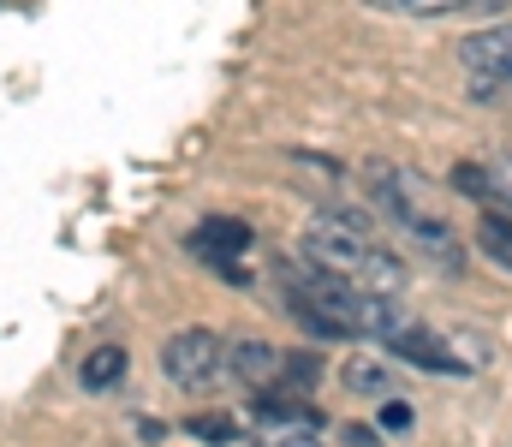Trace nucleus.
<instances>
[{
  "label": "nucleus",
  "mask_w": 512,
  "mask_h": 447,
  "mask_svg": "<svg viewBox=\"0 0 512 447\" xmlns=\"http://www.w3.org/2000/svg\"><path fill=\"white\" fill-rule=\"evenodd\" d=\"M251 447H322L310 430H262Z\"/></svg>",
  "instance_id": "dca6fc26"
},
{
  "label": "nucleus",
  "mask_w": 512,
  "mask_h": 447,
  "mask_svg": "<svg viewBox=\"0 0 512 447\" xmlns=\"http://www.w3.org/2000/svg\"><path fill=\"white\" fill-rule=\"evenodd\" d=\"M477 245L495 257V269H512V215H489L477 227Z\"/></svg>",
  "instance_id": "9d476101"
},
{
  "label": "nucleus",
  "mask_w": 512,
  "mask_h": 447,
  "mask_svg": "<svg viewBox=\"0 0 512 447\" xmlns=\"http://www.w3.org/2000/svg\"><path fill=\"white\" fill-rule=\"evenodd\" d=\"M393 6H405V12H417V18H441V12H459L465 0H393Z\"/></svg>",
  "instance_id": "f3484780"
},
{
  "label": "nucleus",
  "mask_w": 512,
  "mask_h": 447,
  "mask_svg": "<svg viewBox=\"0 0 512 447\" xmlns=\"http://www.w3.org/2000/svg\"><path fill=\"white\" fill-rule=\"evenodd\" d=\"M453 185H459L465 197H489V167H477V161H459V167H453Z\"/></svg>",
  "instance_id": "ddd939ff"
},
{
  "label": "nucleus",
  "mask_w": 512,
  "mask_h": 447,
  "mask_svg": "<svg viewBox=\"0 0 512 447\" xmlns=\"http://www.w3.org/2000/svg\"><path fill=\"white\" fill-rule=\"evenodd\" d=\"M387 346L399 352V364H417V370H435V376H441V370H459V376H465V370H477L471 358H459V352H453V340H447V334H435V328H423V322H405V316L393 322Z\"/></svg>",
  "instance_id": "20e7f679"
},
{
  "label": "nucleus",
  "mask_w": 512,
  "mask_h": 447,
  "mask_svg": "<svg viewBox=\"0 0 512 447\" xmlns=\"http://www.w3.org/2000/svg\"><path fill=\"white\" fill-rule=\"evenodd\" d=\"M489 203H501L512 215V161H495L489 167Z\"/></svg>",
  "instance_id": "4468645a"
},
{
  "label": "nucleus",
  "mask_w": 512,
  "mask_h": 447,
  "mask_svg": "<svg viewBox=\"0 0 512 447\" xmlns=\"http://www.w3.org/2000/svg\"><path fill=\"white\" fill-rule=\"evenodd\" d=\"M346 388H352V394H387V364L352 358V364H346Z\"/></svg>",
  "instance_id": "f8f14e48"
},
{
  "label": "nucleus",
  "mask_w": 512,
  "mask_h": 447,
  "mask_svg": "<svg viewBox=\"0 0 512 447\" xmlns=\"http://www.w3.org/2000/svg\"><path fill=\"white\" fill-rule=\"evenodd\" d=\"M221 364H227V346H221V334H209V328H179V334L161 346V370H167V382H179V388H209V382L221 376Z\"/></svg>",
  "instance_id": "7ed1b4c3"
},
{
  "label": "nucleus",
  "mask_w": 512,
  "mask_h": 447,
  "mask_svg": "<svg viewBox=\"0 0 512 447\" xmlns=\"http://www.w3.org/2000/svg\"><path fill=\"white\" fill-rule=\"evenodd\" d=\"M245 245H251V227H245V221H227V215H215V221H203V227L191 233V251H197V257H209L227 281H239L233 257H239Z\"/></svg>",
  "instance_id": "39448f33"
},
{
  "label": "nucleus",
  "mask_w": 512,
  "mask_h": 447,
  "mask_svg": "<svg viewBox=\"0 0 512 447\" xmlns=\"http://www.w3.org/2000/svg\"><path fill=\"white\" fill-rule=\"evenodd\" d=\"M256 418H262L268 430H316V412H310L304 400H262Z\"/></svg>",
  "instance_id": "1a4fd4ad"
},
{
  "label": "nucleus",
  "mask_w": 512,
  "mask_h": 447,
  "mask_svg": "<svg viewBox=\"0 0 512 447\" xmlns=\"http://www.w3.org/2000/svg\"><path fill=\"white\" fill-rule=\"evenodd\" d=\"M292 310L316 334H352V340H364V334L387 340L393 322H399L387 293H370V287H358L346 275H328V269H304V281H292Z\"/></svg>",
  "instance_id": "f257e3e1"
},
{
  "label": "nucleus",
  "mask_w": 512,
  "mask_h": 447,
  "mask_svg": "<svg viewBox=\"0 0 512 447\" xmlns=\"http://www.w3.org/2000/svg\"><path fill=\"white\" fill-rule=\"evenodd\" d=\"M191 436H203V442H233V418H221V412L191 418Z\"/></svg>",
  "instance_id": "2eb2a0df"
},
{
  "label": "nucleus",
  "mask_w": 512,
  "mask_h": 447,
  "mask_svg": "<svg viewBox=\"0 0 512 447\" xmlns=\"http://www.w3.org/2000/svg\"><path fill=\"white\" fill-rule=\"evenodd\" d=\"M78 376H84V388H114V382L126 376V352H120V346H96Z\"/></svg>",
  "instance_id": "6e6552de"
},
{
  "label": "nucleus",
  "mask_w": 512,
  "mask_h": 447,
  "mask_svg": "<svg viewBox=\"0 0 512 447\" xmlns=\"http://www.w3.org/2000/svg\"><path fill=\"white\" fill-rule=\"evenodd\" d=\"M459 60L477 78H512V30H477V36H465Z\"/></svg>",
  "instance_id": "0eeeda50"
},
{
  "label": "nucleus",
  "mask_w": 512,
  "mask_h": 447,
  "mask_svg": "<svg viewBox=\"0 0 512 447\" xmlns=\"http://www.w3.org/2000/svg\"><path fill=\"white\" fill-rule=\"evenodd\" d=\"M280 346H268V340H239V346H227V364H233V376L245 382V388H274L280 382Z\"/></svg>",
  "instance_id": "423d86ee"
},
{
  "label": "nucleus",
  "mask_w": 512,
  "mask_h": 447,
  "mask_svg": "<svg viewBox=\"0 0 512 447\" xmlns=\"http://www.w3.org/2000/svg\"><path fill=\"white\" fill-rule=\"evenodd\" d=\"M304 257L316 269H328V275H346V281L370 287V293H393L405 281V263L370 239V221H358V215H322V221H310Z\"/></svg>",
  "instance_id": "f03ea898"
},
{
  "label": "nucleus",
  "mask_w": 512,
  "mask_h": 447,
  "mask_svg": "<svg viewBox=\"0 0 512 447\" xmlns=\"http://www.w3.org/2000/svg\"><path fill=\"white\" fill-rule=\"evenodd\" d=\"M316 364H322L316 352H286V358H280V388H292V394L316 388V376H322Z\"/></svg>",
  "instance_id": "9b49d317"
},
{
  "label": "nucleus",
  "mask_w": 512,
  "mask_h": 447,
  "mask_svg": "<svg viewBox=\"0 0 512 447\" xmlns=\"http://www.w3.org/2000/svg\"><path fill=\"white\" fill-rule=\"evenodd\" d=\"M382 430H399V436L411 430V406H405V400H387L382 406Z\"/></svg>",
  "instance_id": "a211bd4d"
}]
</instances>
